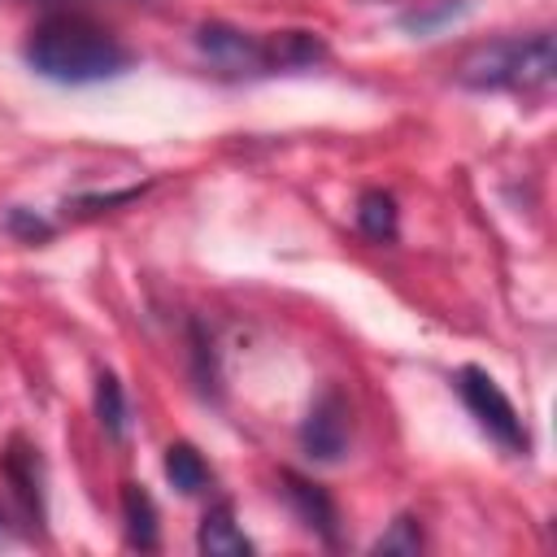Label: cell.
Wrapping results in <instances>:
<instances>
[{
	"mask_svg": "<svg viewBox=\"0 0 557 557\" xmlns=\"http://www.w3.org/2000/svg\"><path fill=\"white\" fill-rule=\"evenodd\" d=\"M196 48L222 74H265V39H257L248 30H235L226 22H205L196 30Z\"/></svg>",
	"mask_w": 557,
	"mask_h": 557,
	"instance_id": "5",
	"label": "cell"
},
{
	"mask_svg": "<svg viewBox=\"0 0 557 557\" xmlns=\"http://www.w3.org/2000/svg\"><path fill=\"white\" fill-rule=\"evenodd\" d=\"M165 479H170V487L178 492V496H196V492H205L209 487V466H205V457H200V448L196 444H187V440H174L170 448H165Z\"/></svg>",
	"mask_w": 557,
	"mask_h": 557,
	"instance_id": "11",
	"label": "cell"
},
{
	"mask_svg": "<svg viewBox=\"0 0 557 557\" xmlns=\"http://www.w3.org/2000/svg\"><path fill=\"white\" fill-rule=\"evenodd\" d=\"M357 231L370 244H392L396 239V200L383 187H370L357 196Z\"/></svg>",
	"mask_w": 557,
	"mask_h": 557,
	"instance_id": "12",
	"label": "cell"
},
{
	"mask_svg": "<svg viewBox=\"0 0 557 557\" xmlns=\"http://www.w3.org/2000/svg\"><path fill=\"white\" fill-rule=\"evenodd\" d=\"M470 9V0H422L418 9L400 13V30L409 35H435L440 26H448L453 17H461Z\"/></svg>",
	"mask_w": 557,
	"mask_h": 557,
	"instance_id": "14",
	"label": "cell"
},
{
	"mask_svg": "<svg viewBox=\"0 0 557 557\" xmlns=\"http://www.w3.org/2000/svg\"><path fill=\"white\" fill-rule=\"evenodd\" d=\"M418 548H422V531H418V518H409V513H400L392 522V531L374 540V553H405V557H413Z\"/></svg>",
	"mask_w": 557,
	"mask_h": 557,
	"instance_id": "15",
	"label": "cell"
},
{
	"mask_svg": "<svg viewBox=\"0 0 557 557\" xmlns=\"http://www.w3.org/2000/svg\"><path fill=\"white\" fill-rule=\"evenodd\" d=\"M283 492H287V505L296 509V518H300L326 548H335V544H339V509H335V500L326 496V487L313 483V479H305V474H296V470H283Z\"/></svg>",
	"mask_w": 557,
	"mask_h": 557,
	"instance_id": "6",
	"label": "cell"
},
{
	"mask_svg": "<svg viewBox=\"0 0 557 557\" xmlns=\"http://www.w3.org/2000/svg\"><path fill=\"white\" fill-rule=\"evenodd\" d=\"M13 540H17V535H13V522H9V513L0 509V548H9Z\"/></svg>",
	"mask_w": 557,
	"mask_h": 557,
	"instance_id": "17",
	"label": "cell"
},
{
	"mask_svg": "<svg viewBox=\"0 0 557 557\" xmlns=\"http://www.w3.org/2000/svg\"><path fill=\"white\" fill-rule=\"evenodd\" d=\"M35 453L39 448H30L22 435H13L4 444V453H0V470H4V479H9V487L17 496V505H22V513L30 522H44V470H39V457Z\"/></svg>",
	"mask_w": 557,
	"mask_h": 557,
	"instance_id": "7",
	"label": "cell"
},
{
	"mask_svg": "<svg viewBox=\"0 0 557 557\" xmlns=\"http://www.w3.org/2000/svg\"><path fill=\"white\" fill-rule=\"evenodd\" d=\"M553 74H557V52H553L548 30L479 44L457 65V83L470 91H522V96H531V91H544L553 83Z\"/></svg>",
	"mask_w": 557,
	"mask_h": 557,
	"instance_id": "2",
	"label": "cell"
},
{
	"mask_svg": "<svg viewBox=\"0 0 557 557\" xmlns=\"http://www.w3.org/2000/svg\"><path fill=\"white\" fill-rule=\"evenodd\" d=\"M122 531H126V544L139 553H152L161 544L157 505L144 492V483H122Z\"/></svg>",
	"mask_w": 557,
	"mask_h": 557,
	"instance_id": "10",
	"label": "cell"
},
{
	"mask_svg": "<svg viewBox=\"0 0 557 557\" xmlns=\"http://www.w3.org/2000/svg\"><path fill=\"white\" fill-rule=\"evenodd\" d=\"M22 57L39 78L61 87H91V83L122 78L131 70L126 44L83 13L39 17L22 44Z\"/></svg>",
	"mask_w": 557,
	"mask_h": 557,
	"instance_id": "1",
	"label": "cell"
},
{
	"mask_svg": "<svg viewBox=\"0 0 557 557\" xmlns=\"http://www.w3.org/2000/svg\"><path fill=\"white\" fill-rule=\"evenodd\" d=\"M9 231H17V235H22V239H30V244L52 235V226H48V222H39V218H30L26 209H13V213H9Z\"/></svg>",
	"mask_w": 557,
	"mask_h": 557,
	"instance_id": "16",
	"label": "cell"
},
{
	"mask_svg": "<svg viewBox=\"0 0 557 557\" xmlns=\"http://www.w3.org/2000/svg\"><path fill=\"white\" fill-rule=\"evenodd\" d=\"M348 400L339 387H322L300 422V453L309 461H339L348 453Z\"/></svg>",
	"mask_w": 557,
	"mask_h": 557,
	"instance_id": "4",
	"label": "cell"
},
{
	"mask_svg": "<svg viewBox=\"0 0 557 557\" xmlns=\"http://www.w3.org/2000/svg\"><path fill=\"white\" fill-rule=\"evenodd\" d=\"M96 422L104 426L109 440H122L126 435V392L117 383L113 370H100L96 374Z\"/></svg>",
	"mask_w": 557,
	"mask_h": 557,
	"instance_id": "13",
	"label": "cell"
},
{
	"mask_svg": "<svg viewBox=\"0 0 557 557\" xmlns=\"http://www.w3.org/2000/svg\"><path fill=\"white\" fill-rule=\"evenodd\" d=\"M326 61V44L313 35V30H274L265 39V74H278V70H309Z\"/></svg>",
	"mask_w": 557,
	"mask_h": 557,
	"instance_id": "9",
	"label": "cell"
},
{
	"mask_svg": "<svg viewBox=\"0 0 557 557\" xmlns=\"http://www.w3.org/2000/svg\"><path fill=\"white\" fill-rule=\"evenodd\" d=\"M196 548H200L205 557H248V553H252V540H248L244 527L235 522L231 500H218V505L205 509L200 531H196Z\"/></svg>",
	"mask_w": 557,
	"mask_h": 557,
	"instance_id": "8",
	"label": "cell"
},
{
	"mask_svg": "<svg viewBox=\"0 0 557 557\" xmlns=\"http://www.w3.org/2000/svg\"><path fill=\"white\" fill-rule=\"evenodd\" d=\"M453 387H457L461 405L470 409V418H474V422H479L505 453L522 457V453L531 448V435H527V426H522L513 400L500 392V383H496L487 370H479V366H461Z\"/></svg>",
	"mask_w": 557,
	"mask_h": 557,
	"instance_id": "3",
	"label": "cell"
}]
</instances>
